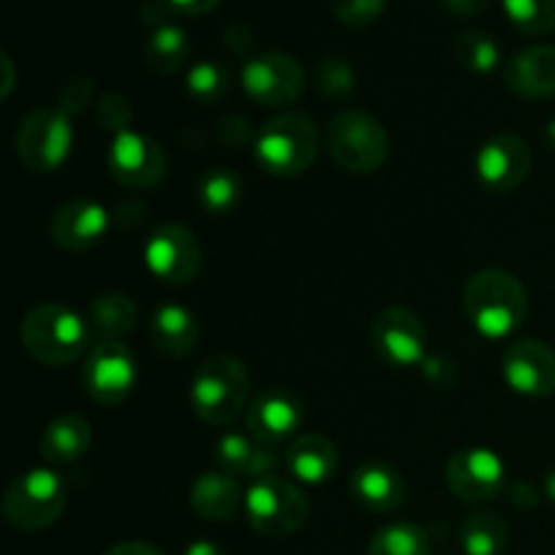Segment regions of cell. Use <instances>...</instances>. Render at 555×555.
Segmentation results:
<instances>
[{"label": "cell", "instance_id": "6da1fadb", "mask_svg": "<svg viewBox=\"0 0 555 555\" xmlns=\"http://www.w3.org/2000/svg\"><path fill=\"white\" fill-rule=\"evenodd\" d=\"M464 309L477 334L486 339H507L529 314V293L509 271L482 269L466 282Z\"/></svg>", "mask_w": 555, "mask_h": 555}, {"label": "cell", "instance_id": "7a4b0ae2", "mask_svg": "<svg viewBox=\"0 0 555 555\" xmlns=\"http://www.w3.org/2000/svg\"><path fill=\"white\" fill-rule=\"evenodd\" d=\"M90 323L65 304L47 301L33 307L20 325V341L33 361L43 366H68L90 345Z\"/></svg>", "mask_w": 555, "mask_h": 555}, {"label": "cell", "instance_id": "3957f363", "mask_svg": "<svg viewBox=\"0 0 555 555\" xmlns=\"http://www.w3.org/2000/svg\"><path fill=\"white\" fill-rule=\"evenodd\" d=\"M255 160L271 177H301L318 160L320 130L304 112H282L255 135Z\"/></svg>", "mask_w": 555, "mask_h": 555}, {"label": "cell", "instance_id": "277c9868", "mask_svg": "<svg viewBox=\"0 0 555 555\" xmlns=\"http://www.w3.org/2000/svg\"><path fill=\"white\" fill-rule=\"evenodd\" d=\"M249 401V372L238 358L215 356L204 361L190 385V406L209 426H228Z\"/></svg>", "mask_w": 555, "mask_h": 555}, {"label": "cell", "instance_id": "5b68a950", "mask_svg": "<svg viewBox=\"0 0 555 555\" xmlns=\"http://www.w3.org/2000/svg\"><path fill=\"white\" fill-rule=\"evenodd\" d=\"M325 150L341 171L374 173L388 160L390 139L374 114L345 108L325 128Z\"/></svg>", "mask_w": 555, "mask_h": 555}, {"label": "cell", "instance_id": "8992f818", "mask_svg": "<svg viewBox=\"0 0 555 555\" xmlns=\"http://www.w3.org/2000/svg\"><path fill=\"white\" fill-rule=\"evenodd\" d=\"M244 515L253 531L269 540H285L296 534L309 518V502L301 488L287 477L269 475L247 488Z\"/></svg>", "mask_w": 555, "mask_h": 555}, {"label": "cell", "instance_id": "52a82bcc", "mask_svg": "<svg viewBox=\"0 0 555 555\" xmlns=\"http://www.w3.org/2000/svg\"><path fill=\"white\" fill-rule=\"evenodd\" d=\"M68 507V488L52 469H30L16 477L3 493V515L14 529L43 531Z\"/></svg>", "mask_w": 555, "mask_h": 555}, {"label": "cell", "instance_id": "ba28073f", "mask_svg": "<svg viewBox=\"0 0 555 555\" xmlns=\"http://www.w3.org/2000/svg\"><path fill=\"white\" fill-rule=\"evenodd\" d=\"M74 146L70 114L60 106H38L22 117L14 150L22 166L33 173H52L68 160Z\"/></svg>", "mask_w": 555, "mask_h": 555}, {"label": "cell", "instance_id": "9c48e42d", "mask_svg": "<svg viewBox=\"0 0 555 555\" xmlns=\"http://www.w3.org/2000/svg\"><path fill=\"white\" fill-rule=\"evenodd\" d=\"M106 166L108 173L125 188L150 190L166 179L168 157L152 135L130 128L112 135L106 150Z\"/></svg>", "mask_w": 555, "mask_h": 555}, {"label": "cell", "instance_id": "30bf717a", "mask_svg": "<svg viewBox=\"0 0 555 555\" xmlns=\"http://www.w3.org/2000/svg\"><path fill=\"white\" fill-rule=\"evenodd\" d=\"M242 87L260 106L282 108L304 95L307 74H304L301 63L291 54L266 52L244 63Z\"/></svg>", "mask_w": 555, "mask_h": 555}, {"label": "cell", "instance_id": "8fae6325", "mask_svg": "<svg viewBox=\"0 0 555 555\" xmlns=\"http://www.w3.org/2000/svg\"><path fill=\"white\" fill-rule=\"evenodd\" d=\"M144 263L160 282L188 285L198 276L204 253L190 228L179 225V222H166V225H157L146 238Z\"/></svg>", "mask_w": 555, "mask_h": 555}, {"label": "cell", "instance_id": "7c38bea8", "mask_svg": "<svg viewBox=\"0 0 555 555\" xmlns=\"http://www.w3.org/2000/svg\"><path fill=\"white\" fill-rule=\"evenodd\" d=\"M85 388L98 404L117 406L133 393L135 379H139V366L135 356L128 345L119 339L98 341L90 350L85 363Z\"/></svg>", "mask_w": 555, "mask_h": 555}, {"label": "cell", "instance_id": "4fadbf2b", "mask_svg": "<svg viewBox=\"0 0 555 555\" xmlns=\"http://www.w3.org/2000/svg\"><path fill=\"white\" fill-rule=\"evenodd\" d=\"M372 350L393 369L421 366L426 361L428 334L423 320L404 307H388L372 323Z\"/></svg>", "mask_w": 555, "mask_h": 555}, {"label": "cell", "instance_id": "5bb4252c", "mask_svg": "<svg viewBox=\"0 0 555 555\" xmlns=\"http://www.w3.org/2000/svg\"><path fill=\"white\" fill-rule=\"evenodd\" d=\"M448 488L455 499L469 504L493 502L504 491V461L488 448L459 450L448 461Z\"/></svg>", "mask_w": 555, "mask_h": 555}, {"label": "cell", "instance_id": "9a60e30c", "mask_svg": "<svg viewBox=\"0 0 555 555\" xmlns=\"http://www.w3.org/2000/svg\"><path fill=\"white\" fill-rule=\"evenodd\" d=\"M531 150L520 135L496 133L477 150L475 173L491 193H513L529 179Z\"/></svg>", "mask_w": 555, "mask_h": 555}, {"label": "cell", "instance_id": "2e32d148", "mask_svg": "<svg viewBox=\"0 0 555 555\" xmlns=\"http://www.w3.org/2000/svg\"><path fill=\"white\" fill-rule=\"evenodd\" d=\"M502 377L515 393L545 399L555 393V352L540 339H518L502 352Z\"/></svg>", "mask_w": 555, "mask_h": 555}, {"label": "cell", "instance_id": "e0dca14e", "mask_svg": "<svg viewBox=\"0 0 555 555\" xmlns=\"http://www.w3.org/2000/svg\"><path fill=\"white\" fill-rule=\"evenodd\" d=\"M304 426V404L285 388H269L247 406V428L260 442L274 444L293 439Z\"/></svg>", "mask_w": 555, "mask_h": 555}, {"label": "cell", "instance_id": "ac0fdd59", "mask_svg": "<svg viewBox=\"0 0 555 555\" xmlns=\"http://www.w3.org/2000/svg\"><path fill=\"white\" fill-rule=\"evenodd\" d=\"M108 222H112V217H108L106 206L98 204L95 198H70L54 211L49 233L60 249L85 253V249H92L103 242Z\"/></svg>", "mask_w": 555, "mask_h": 555}, {"label": "cell", "instance_id": "d6986e66", "mask_svg": "<svg viewBox=\"0 0 555 555\" xmlns=\"http://www.w3.org/2000/svg\"><path fill=\"white\" fill-rule=\"evenodd\" d=\"M217 469L238 477V480H260V477L274 475L280 459L274 455L271 444L260 442L253 434L225 431L215 442Z\"/></svg>", "mask_w": 555, "mask_h": 555}, {"label": "cell", "instance_id": "ffe728a7", "mask_svg": "<svg viewBox=\"0 0 555 555\" xmlns=\"http://www.w3.org/2000/svg\"><path fill=\"white\" fill-rule=\"evenodd\" d=\"M350 496L369 513L388 515L406 502V482L393 466L369 461L350 475Z\"/></svg>", "mask_w": 555, "mask_h": 555}, {"label": "cell", "instance_id": "44dd1931", "mask_svg": "<svg viewBox=\"0 0 555 555\" xmlns=\"http://www.w3.org/2000/svg\"><path fill=\"white\" fill-rule=\"evenodd\" d=\"M504 81L509 90L529 101L555 95V47L537 43L515 54L504 68Z\"/></svg>", "mask_w": 555, "mask_h": 555}, {"label": "cell", "instance_id": "7402d4cb", "mask_svg": "<svg viewBox=\"0 0 555 555\" xmlns=\"http://www.w3.org/2000/svg\"><path fill=\"white\" fill-rule=\"evenodd\" d=\"M242 480L222 469L201 472L190 486V507L204 520H231L238 509H244Z\"/></svg>", "mask_w": 555, "mask_h": 555}, {"label": "cell", "instance_id": "603a6c76", "mask_svg": "<svg viewBox=\"0 0 555 555\" xmlns=\"http://www.w3.org/2000/svg\"><path fill=\"white\" fill-rule=\"evenodd\" d=\"M282 464L293 480L304 482V486H323L336 475L339 450L323 434H298L287 448Z\"/></svg>", "mask_w": 555, "mask_h": 555}, {"label": "cell", "instance_id": "cb8c5ba5", "mask_svg": "<svg viewBox=\"0 0 555 555\" xmlns=\"http://www.w3.org/2000/svg\"><path fill=\"white\" fill-rule=\"evenodd\" d=\"M201 336L198 318L182 304H160L152 312L150 339L155 350L166 358H184L195 350Z\"/></svg>", "mask_w": 555, "mask_h": 555}, {"label": "cell", "instance_id": "d4e9b609", "mask_svg": "<svg viewBox=\"0 0 555 555\" xmlns=\"http://www.w3.org/2000/svg\"><path fill=\"white\" fill-rule=\"evenodd\" d=\"M92 444V426L85 415L76 412H65V415L54 417L47 428H43L41 439H38V450L47 464H74L81 455L90 450Z\"/></svg>", "mask_w": 555, "mask_h": 555}, {"label": "cell", "instance_id": "484cf974", "mask_svg": "<svg viewBox=\"0 0 555 555\" xmlns=\"http://www.w3.org/2000/svg\"><path fill=\"white\" fill-rule=\"evenodd\" d=\"M87 323H90L92 334L101 336V341L119 339L135 328L139 307L125 293H103L87 307Z\"/></svg>", "mask_w": 555, "mask_h": 555}, {"label": "cell", "instance_id": "4316f807", "mask_svg": "<svg viewBox=\"0 0 555 555\" xmlns=\"http://www.w3.org/2000/svg\"><path fill=\"white\" fill-rule=\"evenodd\" d=\"M244 182L233 168H209L195 182V201L211 217H225L242 204Z\"/></svg>", "mask_w": 555, "mask_h": 555}, {"label": "cell", "instance_id": "83f0119b", "mask_svg": "<svg viewBox=\"0 0 555 555\" xmlns=\"http://www.w3.org/2000/svg\"><path fill=\"white\" fill-rule=\"evenodd\" d=\"M509 529L502 515L477 509L461 526V551L464 555H502L507 547Z\"/></svg>", "mask_w": 555, "mask_h": 555}, {"label": "cell", "instance_id": "f1b7e54d", "mask_svg": "<svg viewBox=\"0 0 555 555\" xmlns=\"http://www.w3.org/2000/svg\"><path fill=\"white\" fill-rule=\"evenodd\" d=\"M190 57V36L179 25L152 27L144 43V60L155 74L168 76L182 68Z\"/></svg>", "mask_w": 555, "mask_h": 555}, {"label": "cell", "instance_id": "f546056e", "mask_svg": "<svg viewBox=\"0 0 555 555\" xmlns=\"http://www.w3.org/2000/svg\"><path fill=\"white\" fill-rule=\"evenodd\" d=\"M366 555H431V537L423 526L399 520L372 537Z\"/></svg>", "mask_w": 555, "mask_h": 555}, {"label": "cell", "instance_id": "4dcf8cb0", "mask_svg": "<svg viewBox=\"0 0 555 555\" xmlns=\"http://www.w3.org/2000/svg\"><path fill=\"white\" fill-rule=\"evenodd\" d=\"M455 60L472 74H493L502 63V49L488 33L466 30L455 38Z\"/></svg>", "mask_w": 555, "mask_h": 555}, {"label": "cell", "instance_id": "1f68e13d", "mask_svg": "<svg viewBox=\"0 0 555 555\" xmlns=\"http://www.w3.org/2000/svg\"><path fill=\"white\" fill-rule=\"evenodd\" d=\"M231 90V74L222 63L201 60L188 70V92L198 103H217Z\"/></svg>", "mask_w": 555, "mask_h": 555}, {"label": "cell", "instance_id": "d6a6232c", "mask_svg": "<svg viewBox=\"0 0 555 555\" xmlns=\"http://www.w3.org/2000/svg\"><path fill=\"white\" fill-rule=\"evenodd\" d=\"M504 11L526 36H545L555 30V0H504Z\"/></svg>", "mask_w": 555, "mask_h": 555}, {"label": "cell", "instance_id": "836d02e7", "mask_svg": "<svg viewBox=\"0 0 555 555\" xmlns=\"http://www.w3.org/2000/svg\"><path fill=\"white\" fill-rule=\"evenodd\" d=\"M314 79H318V90L323 92L325 98L347 101V98L356 95V74H352V68L345 60H320L318 70H314Z\"/></svg>", "mask_w": 555, "mask_h": 555}, {"label": "cell", "instance_id": "e575fe53", "mask_svg": "<svg viewBox=\"0 0 555 555\" xmlns=\"http://www.w3.org/2000/svg\"><path fill=\"white\" fill-rule=\"evenodd\" d=\"M331 9L341 25L361 30V27H369L383 16V11L388 9V0H331Z\"/></svg>", "mask_w": 555, "mask_h": 555}, {"label": "cell", "instance_id": "d590c367", "mask_svg": "<svg viewBox=\"0 0 555 555\" xmlns=\"http://www.w3.org/2000/svg\"><path fill=\"white\" fill-rule=\"evenodd\" d=\"M98 122H101L103 130H108L112 135L122 133V130H130V122H133V106L125 95L119 92H108L98 101Z\"/></svg>", "mask_w": 555, "mask_h": 555}, {"label": "cell", "instance_id": "8d00e7d4", "mask_svg": "<svg viewBox=\"0 0 555 555\" xmlns=\"http://www.w3.org/2000/svg\"><path fill=\"white\" fill-rule=\"evenodd\" d=\"M215 135L225 150H244V146L255 144V135L258 133H253V128H249V122L244 117H238V114H225V117L217 122Z\"/></svg>", "mask_w": 555, "mask_h": 555}, {"label": "cell", "instance_id": "74e56055", "mask_svg": "<svg viewBox=\"0 0 555 555\" xmlns=\"http://www.w3.org/2000/svg\"><path fill=\"white\" fill-rule=\"evenodd\" d=\"M92 90H95V85H92L90 79H70L68 85H63V90H60V108H63L65 114L79 112L81 106H87V103L92 101Z\"/></svg>", "mask_w": 555, "mask_h": 555}, {"label": "cell", "instance_id": "f35d334b", "mask_svg": "<svg viewBox=\"0 0 555 555\" xmlns=\"http://www.w3.org/2000/svg\"><path fill=\"white\" fill-rule=\"evenodd\" d=\"M444 5V11L461 20H475V16L486 14L491 9L493 0H439Z\"/></svg>", "mask_w": 555, "mask_h": 555}, {"label": "cell", "instance_id": "ab89813d", "mask_svg": "<svg viewBox=\"0 0 555 555\" xmlns=\"http://www.w3.org/2000/svg\"><path fill=\"white\" fill-rule=\"evenodd\" d=\"M171 14H182V16H201L209 14L211 9L222 3V0H160Z\"/></svg>", "mask_w": 555, "mask_h": 555}, {"label": "cell", "instance_id": "60d3db41", "mask_svg": "<svg viewBox=\"0 0 555 555\" xmlns=\"http://www.w3.org/2000/svg\"><path fill=\"white\" fill-rule=\"evenodd\" d=\"M222 41H225V47L231 49V52H247V49L253 47V36H249V30L244 25L228 27L225 36H222Z\"/></svg>", "mask_w": 555, "mask_h": 555}, {"label": "cell", "instance_id": "b9f144b4", "mask_svg": "<svg viewBox=\"0 0 555 555\" xmlns=\"http://www.w3.org/2000/svg\"><path fill=\"white\" fill-rule=\"evenodd\" d=\"M103 555H163V551H157L155 545H146V542H119Z\"/></svg>", "mask_w": 555, "mask_h": 555}, {"label": "cell", "instance_id": "7bdbcfd3", "mask_svg": "<svg viewBox=\"0 0 555 555\" xmlns=\"http://www.w3.org/2000/svg\"><path fill=\"white\" fill-rule=\"evenodd\" d=\"M182 555H225L220 545H215V542L209 540H198V542H190L188 547H184Z\"/></svg>", "mask_w": 555, "mask_h": 555}, {"label": "cell", "instance_id": "ee69618b", "mask_svg": "<svg viewBox=\"0 0 555 555\" xmlns=\"http://www.w3.org/2000/svg\"><path fill=\"white\" fill-rule=\"evenodd\" d=\"M0 60H3V68H5V92H3V95H9L11 81H14V65H11L9 54H0Z\"/></svg>", "mask_w": 555, "mask_h": 555}, {"label": "cell", "instance_id": "f6af8a7d", "mask_svg": "<svg viewBox=\"0 0 555 555\" xmlns=\"http://www.w3.org/2000/svg\"><path fill=\"white\" fill-rule=\"evenodd\" d=\"M545 496H547V502L555 507V469L547 472V477H545Z\"/></svg>", "mask_w": 555, "mask_h": 555}, {"label": "cell", "instance_id": "bcb514c9", "mask_svg": "<svg viewBox=\"0 0 555 555\" xmlns=\"http://www.w3.org/2000/svg\"><path fill=\"white\" fill-rule=\"evenodd\" d=\"M545 141H547V146L555 152V119H551V122L545 125Z\"/></svg>", "mask_w": 555, "mask_h": 555}]
</instances>
